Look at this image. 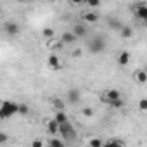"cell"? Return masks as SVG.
Listing matches in <instances>:
<instances>
[{
  "label": "cell",
  "instance_id": "obj_1",
  "mask_svg": "<svg viewBox=\"0 0 147 147\" xmlns=\"http://www.w3.org/2000/svg\"><path fill=\"white\" fill-rule=\"evenodd\" d=\"M14 114H19V104L18 102H11V100H5L2 104V109H0V118H11Z\"/></svg>",
  "mask_w": 147,
  "mask_h": 147
},
{
  "label": "cell",
  "instance_id": "obj_2",
  "mask_svg": "<svg viewBox=\"0 0 147 147\" xmlns=\"http://www.w3.org/2000/svg\"><path fill=\"white\" fill-rule=\"evenodd\" d=\"M59 135H61L66 142H75V140H76V130H75V126H73L69 121H66V123L61 125Z\"/></svg>",
  "mask_w": 147,
  "mask_h": 147
},
{
  "label": "cell",
  "instance_id": "obj_3",
  "mask_svg": "<svg viewBox=\"0 0 147 147\" xmlns=\"http://www.w3.org/2000/svg\"><path fill=\"white\" fill-rule=\"evenodd\" d=\"M88 50H90L92 54H100V52H104V50H106V40H104L102 36L92 38V40L88 42Z\"/></svg>",
  "mask_w": 147,
  "mask_h": 147
},
{
  "label": "cell",
  "instance_id": "obj_4",
  "mask_svg": "<svg viewBox=\"0 0 147 147\" xmlns=\"http://www.w3.org/2000/svg\"><path fill=\"white\" fill-rule=\"evenodd\" d=\"M119 97H121V94H119V90H116V88H107V90H104V92L100 94V100H102L104 104H109L111 100L119 99Z\"/></svg>",
  "mask_w": 147,
  "mask_h": 147
},
{
  "label": "cell",
  "instance_id": "obj_5",
  "mask_svg": "<svg viewBox=\"0 0 147 147\" xmlns=\"http://www.w3.org/2000/svg\"><path fill=\"white\" fill-rule=\"evenodd\" d=\"M45 130H47V133H50V135H57L59 133V130H61V125L57 123V119L55 118H49V119H45Z\"/></svg>",
  "mask_w": 147,
  "mask_h": 147
},
{
  "label": "cell",
  "instance_id": "obj_6",
  "mask_svg": "<svg viewBox=\"0 0 147 147\" xmlns=\"http://www.w3.org/2000/svg\"><path fill=\"white\" fill-rule=\"evenodd\" d=\"M131 76H133V80H135L137 83H140V85H142V83H147V71H145V67H144V69H135Z\"/></svg>",
  "mask_w": 147,
  "mask_h": 147
},
{
  "label": "cell",
  "instance_id": "obj_7",
  "mask_svg": "<svg viewBox=\"0 0 147 147\" xmlns=\"http://www.w3.org/2000/svg\"><path fill=\"white\" fill-rule=\"evenodd\" d=\"M130 61H131V55H130L128 50H121V52L118 54V57H116V62H118L119 66H128Z\"/></svg>",
  "mask_w": 147,
  "mask_h": 147
},
{
  "label": "cell",
  "instance_id": "obj_8",
  "mask_svg": "<svg viewBox=\"0 0 147 147\" xmlns=\"http://www.w3.org/2000/svg\"><path fill=\"white\" fill-rule=\"evenodd\" d=\"M47 64H49V67H50V69H54V71H57V69H61V67H62L61 59H59L55 54H50V55L47 57Z\"/></svg>",
  "mask_w": 147,
  "mask_h": 147
},
{
  "label": "cell",
  "instance_id": "obj_9",
  "mask_svg": "<svg viewBox=\"0 0 147 147\" xmlns=\"http://www.w3.org/2000/svg\"><path fill=\"white\" fill-rule=\"evenodd\" d=\"M4 30H5V33H7L9 36H16V35L19 33V26H18V23H12V21L5 23V24H4Z\"/></svg>",
  "mask_w": 147,
  "mask_h": 147
},
{
  "label": "cell",
  "instance_id": "obj_10",
  "mask_svg": "<svg viewBox=\"0 0 147 147\" xmlns=\"http://www.w3.org/2000/svg\"><path fill=\"white\" fill-rule=\"evenodd\" d=\"M82 19H83V23H97L99 21V14L94 12V11H87V12L82 14Z\"/></svg>",
  "mask_w": 147,
  "mask_h": 147
},
{
  "label": "cell",
  "instance_id": "obj_11",
  "mask_svg": "<svg viewBox=\"0 0 147 147\" xmlns=\"http://www.w3.org/2000/svg\"><path fill=\"white\" fill-rule=\"evenodd\" d=\"M135 16L144 21V19L147 18V4H138V5L135 7Z\"/></svg>",
  "mask_w": 147,
  "mask_h": 147
},
{
  "label": "cell",
  "instance_id": "obj_12",
  "mask_svg": "<svg viewBox=\"0 0 147 147\" xmlns=\"http://www.w3.org/2000/svg\"><path fill=\"white\" fill-rule=\"evenodd\" d=\"M78 36L73 33V31H64L62 35H61V42H62V45H66V43H73Z\"/></svg>",
  "mask_w": 147,
  "mask_h": 147
},
{
  "label": "cell",
  "instance_id": "obj_13",
  "mask_svg": "<svg viewBox=\"0 0 147 147\" xmlns=\"http://www.w3.org/2000/svg\"><path fill=\"white\" fill-rule=\"evenodd\" d=\"M80 92L76 90V88H71L69 92H67V100H69V104H76V102H80Z\"/></svg>",
  "mask_w": 147,
  "mask_h": 147
},
{
  "label": "cell",
  "instance_id": "obj_14",
  "mask_svg": "<svg viewBox=\"0 0 147 147\" xmlns=\"http://www.w3.org/2000/svg\"><path fill=\"white\" fill-rule=\"evenodd\" d=\"M54 118L57 119V123H59V125H62V123H66V121H69V118L66 116V113H64V109H57V111H55V114H54Z\"/></svg>",
  "mask_w": 147,
  "mask_h": 147
},
{
  "label": "cell",
  "instance_id": "obj_15",
  "mask_svg": "<svg viewBox=\"0 0 147 147\" xmlns=\"http://www.w3.org/2000/svg\"><path fill=\"white\" fill-rule=\"evenodd\" d=\"M73 33H75V35H76L78 38H80V36H85V35H87V28H85L83 24L76 23L75 26H73Z\"/></svg>",
  "mask_w": 147,
  "mask_h": 147
},
{
  "label": "cell",
  "instance_id": "obj_16",
  "mask_svg": "<svg viewBox=\"0 0 147 147\" xmlns=\"http://www.w3.org/2000/svg\"><path fill=\"white\" fill-rule=\"evenodd\" d=\"M42 36H43L45 40H54V38H55V30H52V28H43V30H42Z\"/></svg>",
  "mask_w": 147,
  "mask_h": 147
},
{
  "label": "cell",
  "instance_id": "obj_17",
  "mask_svg": "<svg viewBox=\"0 0 147 147\" xmlns=\"http://www.w3.org/2000/svg\"><path fill=\"white\" fill-rule=\"evenodd\" d=\"M119 33H121V38H131V36H133V30H131V26H121Z\"/></svg>",
  "mask_w": 147,
  "mask_h": 147
},
{
  "label": "cell",
  "instance_id": "obj_18",
  "mask_svg": "<svg viewBox=\"0 0 147 147\" xmlns=\"http://www.w3.org/2000/svg\"><path fill=\"white\" fill-rule=\"evenodd\" d=\"M50 104H52V107H54V109H64V107H66L64 100H62V99H59V97H54V99L50 100Z\"/></svg>",
  "mask_w": 147,
  "mask_h": 147
},
{
  "label": "cell",
  "instance_id": "obj_19",
  "mask_svg": "<svg viewBox=\"0 0 147 147\" xmlns=\"http://www.w3.org/2000/svg\"><path fill=\"white\" fill-rule=\"evenodd\" d=\"M107 106H109V107H113V109H121V107L125 106V100L119 97V99H114V100H111Z\"/></svg>",
  "mask_w": 147,
  "mask_h": 147
},
{
  "label": "cell",
  "instance_id": "obj_20",
  "mask_svg": "<svg viewBox=\"0 0 147 147\" xmlns=\"http://www.w3.org/2000/svg\"><path fill=\"white\" fill-rule=\"evenodd\" d=\"M104 144H106V142H102L100 138H90V140H88V145H90V147H102Z\"/></svg>",
  "mask_w": 147,
  "mask_h": 147
},
{
  "label": "cell",
  "instance_id": "obj_21",
  "mask_svg": "<svg viewBox=\"0 0 147 147\" xmlns=\"http://www.w3.org/2000/svg\"><path fill=\"white\" fill-rule=\"evenodd\" d=\"M137 106H138V111L147 113V99H140V100L137 102Z\"/></svg>",
  "mask_w": 147,
  "mask_h": 147
},
{
  "label": "cell",
  "instance_id": "obj_22",
  "mask_svg": "<svg viewBox=\"0 0 147 147\" xmlns=\"http://www.w3.org/2000/svg\"><path fill=\"white\" fill-rule=\"evenodd\" d=\"M82 114H83V118H92V116H94V109L85 106V107L82 109Z\"/></svg>",
  "mask_w": 147,
  "mask_h": 147
},
{
  "label": "cell",
  "instance_id": "obj_23",
  "mask_svg": "<svg viewBox=\"0 0 147 147\" xmlns=\"http://www.w3.org/2000/svg\"><path fill=\"white\" fill-rule=\"evenodd\" d=\"M104 145H125V142H123V140H119V138H109Z\"/></svg>",
  "mask_w": 147,
  "mask_h": 147
},
{
  "label": "cell",
  "instance_id": "obj_24",
  "mask_svg": "<svg viewBox=\"0 0 147 147\" xmlns=\"http://www.w3.org/2000/svg\"><path fill=\"white\" fill-rule=\"evenodd\" d=\"M123 24H119L118 19H109V28H114V30H121Z\"/></svg>",
  "mask_w": 147,
  "mask_h": 147
},
{
  "label": "cell",
  "instance_id": "obj_25",
  "mask_svg": "<svg viewBox=\"0 0 147 147\" xmlns=\"http://www.w3.org/2000/svg\"><path fill=\"white\" fill-rule=\"evenodd\" d=\"M28 113H30V107H28L26 104H19V114H21V116H26Z\"/></svg>",
  "mask_w": 147,
  "mask_h": 147
},
{
  "label": "cell",
  "instance_id": "obj_26",
  "mask_svg": "<svg viewBox=\"0 0 147 147\" xmlns=\"http://www.w3.org/2000/svg\"><path fill=\"white\" fill-rule=\"evenodd\" d=\"M64 142H66V140H59V138H52V140H50L49 144H50V145H54V147H62V145H64Z\"/></svg>",
  "mask_w": 147,
  "mask_h": 147
},
{
  "label": "cell",
  "instance_id": "obj_27",
  "mask_svg": "<svg viewBox=\"0 0 147 147\" xmlns=\"http://www.w3.org/2000/svg\"><path fill=\"white\" fill-rule=\"evenodd\" d=\"M87 5H88V7H92V9H95V7H99V5H100V0H88Z\"/></svg>",
  "mask_w": 147,
  "mask_h": 147
},
{
  "label": "cell",
  "instance_id": "obj_28",
  "mask_svg": "<svg viewBox=\"0 0 147 147\" xmlns=\"http://www.w3.org/2000/svg\"><path fill=\"white\" fill-rule=\"evenodd\" d=\"M69 2L73 4V5H87V2H88V0H69Z\"/></svg>",
  "mask_w": 147,
  "mask_h": 147
},
{
  "label": "cell",
  "instance_id": "obj_29",
  "mask_svg": "<svg viewBox=\"0 0 147 147\" xmlns=\"http://www.w3.org/2000/svg\"><path fill=\"white\" fill-rule=\"evenodd\" d=\"M5 140H7V135H5V133H2V135H0V145H4V144H5Z\"/></svg>",
  "mask_w": 147,
  "mask_h": 147
},
{
  "label": "cell",
  "instance_id": "obj_30",
  "mask_svg": "<svg viewBox=\"0 0 147 147\" xmlns=\"http://www.w3.org/2000/svg\"><path fill=\"white\" fill-rule=\"evenodd\" d=\"M31 145H33V147H40V145H43V142H42V140H35Z\"/></svg>",
  "mask_w": 147,
  "mask_h": 147
},
{
  "label": "cell",
  "instance_id": "obj_31",
  "mask_svg": "<svg viewBox=\"0 0 147 147\" xmlns=\"http://www.w3.org/2000/svg\"><path fill=\"white\" fill-rule=\"evenodd\" d=\"M144 26H145V28H147V18H145V19H144Z\"/></svg>",
  "mask_w": 147,
  "mask_h": 147
},
{
  "label": "cell",
  "instance_id": "obj_32",
  "mask_svg": "<svg viewBox=\"0 0 147 147\" xmlns=\"http://www.w3.org/2000/svg\"><path fill=\"white\" fill-rule=\"evenodd\" d=\"M145 71H147V66H145Z\"/></svg>",
  "mask_w": 147,
  "mask_h": 147
}]
</instances>
